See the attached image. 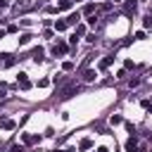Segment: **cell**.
I'll list each match as a JSON object with an SVG mask.
<instances>
[{"label":"cell","instance_id":"6da1fadb","mask_svg":"<svg viewBox=\"0 0 152 152\" xmlns=\"http://www.w3.org/2000/svg\"><path fill=\"white\" fill-rule=\"evenodd\" d=\"M135 12H138V2H135V0H124V17L133 19Z\"/></svg>","mask_w":152,"mask_h":152},{"label":"cell","instance_id":"7a4b0ae2","mask_svg":"<svg viewBox=\"0 0 152 152\" xmlns=\"http://www.w3.org/2000/svg\"><path fill=\"white\" fill-rule=\"evenodd\" d=\"M66 52H69V43H64V40H57V43L52 45V55H55V57H57V55H59V57H64Z\"/></svg>","mask_w":152,"mask_h":152},{"label":"cell","instance_id":"3957f363","mask_svg":"<svg viewBox=\"0 0 152 152\" xmlns=\"http://www.w3.org/2000/svg\"><path fill=\"white\" fill-rule=\"evenodd\" d=\"M28 10H33V2H28V0H17V5H14V12H17V14H26Z\"/></svg>","mask_w":152,"mask_h":152},{"label":"cell","instance_id":"277c9868","mask_svg":"<svg viewBox=\"0 0 152 152\" xmlns=\"http://www.w3.org/2000/svg\"><path fill=\"white\" fill-rule=\"evenodd\" d=\"M31 86H33V83L28 81V74H24V71H21V74L17 76V88H21V90H28Z\"/></svg>","mask_w":152,"mask_h":152},{"label":"cell","instance_id":"5b68a950","mask_svg":"<svg viewBox=\"0 0 152 152\" xmlns=\"http://www.w3.org/2000/svg\"><path fill=\"white\" fill-rule=\"evenodd\" d=\"M14 62H17L14 55H10V52H2L0 55V66H14Z\"/></svg>","mask_w":152,"mask_h":152},{"label":"cell","instance_id":"8992f818","mask_svg":"<svg viewBox=\"0 0 152 152\" xmlns=\"http://www.w3.org/2000/svg\"><path fill=\"white\" fill-rule=\"evenodd\" d=\"M76 90H78V86H76V83H69V86H66V88L59 93V97H62V100H66V97H71Z\"/></svg>","mask_w":152,"mask_h":152},{"label":"cell","instance_id":"52a82bcc","mask_svg":"<svg viewBox=\"0 0 152 152\" xmlns=\"http://www.w3.org/2000/svg\"><path fill=\"white\" fill-rule=\"evenodd\" d=\"M0 128H2V131H12V128H17V124H14L10 116H0Z\"/></svg>","mask_w":152,"mask_h":152},{"label":"cell","instance_id":"ba28073f","mask_svg":"<svg viewBox=\"0 0 152 152\" xmlns=\"http://www.w3.org/2000/svg\"><path fill=\"white\" fill-rule=\"evenodd\" d=\"M21 140H24V145H33V142H40V135H31V133H21Z\"/></svg>","mask_w":152,"mask_h":152},{"label":"cell","instance_id":"9c48e42d","mask_svg":"<svg viewBox=\"0 0 152 152\" xmlns=\"http://www.w3.org/2000/svg\"><path fill=\"white\" fill-rule=\"evenodd\" d=\"M124 147H126V152H135V150H138V138H135V135H131V138L126 140V145H124Z\"/></svg>","mask_w":152,"mask_h":152},{"label":"cell","instance_id":"30bf717a","mask_svg":"<svg viewBox=\"0 0 152 152\" xmlns=\"http://www.w3.org/2000/svg\"><path fill=\"white\" fill-rule=\"evenodd\" d=\"M78 21H81V12H71V14L66 17V24H69V26H76Z\"/></svg>","mask_w":152,"mask_h":152},{"label":"cell","instance_id":"8fae6325","mask_svg":"<svg viewBox=\"0 0 152 152\" xmlns=\"http://www.w3.org/2000/svg\"><path fill=\"white\" fill-rule=\"evenodd\" d=\"M43 55H45V50H43V48H33V52H31V57H33V62H43V59H45Z\"/></svg>","mask_w":152,"mask_h":152},{"label":"cell","instance_id":"7c38bea8","mask_svg":"<svg viewBox=\"0 0 152 152\" xmlns=\"http://www.w3.org/2000/svg\"><path fill=\"white\" fill-rule=\"evenodd\" d=\"M112 62H114V57H112V55H107V57H102V59H100V64H97V66L104 71V69H109V66H112Z\"/></svg>","mask_w":152,"mask_h":152},{"label":"cell","instance_id":"4fadbf2b","mask_svg":"<svg viewBox=\"0 0 152 152\" xmlns=\"http://www.w3.org/2000/svg\"><path fill=\"white\" fill-rule=\"evenodd\" d=\"M66 28H69L66 19H57V21H55V31H66Z\"/></svg>","mask_w":152,"mask_h":152},{"label":"cell","instance_id":"5bb4252c","mask_svg":"<svg viewBox=\"0 0 152 152\" xmlns=\"http://www.w3.org/2000/svg\"><path fill=\"white\" fill-rule=\"evenodd\" d=\"M95 76H97V74H95L93 69H86V71H83V81H88V83H90V81H95Z\"/></svg>","mask_w":152,"mask_h":152},{"label":"cell","instance_id":"9a60e30c","mask_svg":"<svg viewBox=\"0 0 152 152\" xmlns=\"http://www.w3.org/2000/svg\"><path fill=\"white\" fill-rule=\"evenodd\" d=\"M109 124H112V126H119V124H124V116H121V114H112V116H109Z\"/></svg>","mask_w":152,"mask_h":152},{"label":"cell","instance_id":"2e32d148","mask_svg":"<svg viewBox=\"0 0 152 152\" xmlns=\"http://www.w3.org/2000/svg\"><path fill=\"white\" fill-rule=\"evenodd\" d=\"M31 38H33L31 33H21V36H19V45H28V43H31Z\"/></svg>","mask_w":152,"mask_h":152},{"label":"cell","instance_id":"e0dca14e","mask_svg":"<svg viewBox=\"0 0 152 152\" xmlns=\"http://www.w3.org/2000/svg\"><path fill=\"white\" fill-rule=\"evenodd\" d=\"M90 147H93V140H90V138H83L81 145H78V150H90Z\"/></svg>","mask_w":152,"mask_h":152},{"label":"cell","instance_id":"ac0fdd59","mask_svg":"<svg viewBox=\"0 0 152 152\" xmlns=\"http://www.w3.org/2000/svg\"><path fill=\"white\" fill-rule=\"evenodd\" d=\"M93 12H95V5H93V2H88V5L83 7V12H81V14H86V17H90Z\"/></svg>","mask_w":152,"mask_h":152},{"label":"cell","instance_id":"d6986e66","mask_svg":"<svg viewBox=\"0 0 152 152\" xmlns=\"http://www.w3.org/2000/svg\"><path fill=\"white\" fill-rule=\"evenodd\" d=\"M69 7H71V0H59L57 2V12L59 10H69Z\"/></svg>","mask_w":152,"mask_h":152},{"label":"cell","instance_id":"ffe728a7","mask_svg":"<svg viewBox=\"0 0 152 152\" xmlns=\"http://www.w3.org/2000/svg\"><path fill=\"white\" fill-rule=\"evenodd\" d=\"M86 33V24H76V31H74V36H83Z\"/></svg>","mask_w":152,"mask_h":152},{"label":"cell","instance_id":"44dd1931","mask_svg":"<svg viewBox=\"0 0 152 152\" xmlns=\"http://www.w3.org/2000/svg\"><path fill=\"white\" fill-rule=\"evenodd\" d=\"M145 38H147L145 31H135V36H133V40H145Z\"/></svg>","mask_w":152,"mask_h":152},{"label":"cell","instance_id":"7402d4cb","mask_svg":"<svg viewBox=\"0 0 152 152\" xmlns=\"http://www.w3.org/2000/svg\"><path fill=\"white\" fill-rule=\"evenodd\" d=\"M142 26H145V28H152V14H147V17L142 19Z\"/></svg>","mask_w":152,"mask_h":152},{"label":"cell","instance_id":"603a6c76","mask_svg":"<svg viewBox=\"0 0 152 152\" xmlns=\"http://www.w3.org/2000/svg\"><path fill=\"white\" fill-rule=\"evenodd\" d=\"M128 86H131V88H135V86H140V78H138V76H133V78L128 81Z\"/></svg>","mask_w":152,"mask_h":152},{"label":"cell","instance_id":"cb8c5ba5","mask_svg":"<svg viewBox=\"0 0 152 152\" xmlns=\"http://www.w3.org/2000/svg\"><path fill=\"white\" fill-rule=\"evenodd\" d=\"M48 86H50V78H40L38 81V88H48Z\"/></svg>","mask_w":152,"mask_h":152},{"label":"cell","instance_id":"d4e9b609","mask_svg":"<svg viewBox=\"0 0 152 152\" xmlns=\"http://www.w3.org/2000/svg\"><path fill=\"white\" fill-rule=\"evenodd\" d=\"M5 31H7V33H17V31H19V28H17V24H10V26H7V28H5Z\"/></svg>","mask_w":152,"mask_h":152},{"label":"cell","instance_id":"484cf974","mask_svg":"<svg viewBox=\"0 0 152 152\" xmlns=\"http://www.w3.org/2000/svg\"><path fill=\"white\" fill-rule=\"evenodd\" d=\"M124 69H135V64H133V59H126V62H124Z\"/></svg>","mask_w":152,"mask_h":152},{"label":"cell","instance_id":"4316f807","mask_svg":"<svg viewBox=\"0 0 152 152\" xmlns=\"http://www.w3.org/2000/svg\"><path fill=\"white\" fill-rule=\"evenodd\" d=\"M126 131H128L131 135H135V126H133V124H128V121H126Z\"/></svg>","mask_w":152,"mask_h":152},{"label":"cell","instance_id":"83f0119b","mask_svg":"<svg viewBox=\"0 0 152 152\" xmlns=\"http://www.w3.org/2000/svg\"><path fill=\"white\" fill-rule=\"evenodd\" d=\"M12 152H26L24 145H12Z\"/></svg>","mask_w":152,"mask_h":152},{"label":"cell","instance_id":"f1b7e54d","mask_svg":"<svg viewBox=\"0 0 152 152\" xmlns=\"http://www.w3.org/2000/svg\"><path fill=\"white\" fill-rule=\"evenodd\" d=\"M88 24H90V26H95V24H97V17H95V14H90V17H88Z\"/></svg>","mask_w":152,"mask_h":152},{"label":"cell","instance_id":"f546056e","mask_svg":"<svg viewBox=\"0 0 152 152\" xmlns=\"http://www.w3.org/2000/svg\"><path fill=\"white\" fill-rule=\"evenodd\" d=\"M62 69H64V71H71V69H74V62H64V66H62Z\"/></svg>","mask_w":152,"mask_h":152},{"label":"cell","instance_id":"4dcf8cb0","mask_svg":"<svg viewBox=\"0 0 152 152\" xmlns=\"http://www.w3.org/2000/svg\"><path fill=\"white\" fill-rule=\"evenodd\" d=\"M5 33H7V31H5V28H0V40L5 38Z\"/></svg>","mask_w":152,"mask_h":152},{"label":"cell","instance_id":"1f68e13d","mask_svg":"<svg viewBox=\"0 0 152 152\" xmlns=\"http://www.w3.org/2000/svg\"><path fill=\"white\" fill-rule=\"evenodd\" d=\"M5 7H7V2H5V0H0V10H5Z\"/></svg>","mask_w":152,"mask_h":152},{"label":"cell","instance_id":"d6a6232c","mask_svg":"<svg viewBox=\"0 0 152 152\" xmlns=\"http://www.w3.org/2000/svg\"><path fill=\"white\" fill-rule=\"evenodd\" d=\"M95 152H109V150H107V147H97Z\"/></svg>","mask_w":152,"mask_h":152},{"label":"cell","instance_id":"836d02e7","mask_svg":"<svg viewBox=\"0 0 152 152\" xmlns=\"http://www.w3.org/2000/svg\"><path fill=\"white\" fill-rule=\"evenodd\" d=\"M64 152H76V147H66V150H64Z\"/></svg>","mask_w":152,"mask_h":152},{"label":"cell","instance_id":"e575fe53","mask_svg":"<svg viewBox=\"0 0 152 152\" xmlns=\"http://www.w3.org/2000/svg\"><path fill=\"white\" fill-rule=\"evenodd\" d=\"M114 2H124V0H114Z\"/></svg>","mask_w":152,"mask_h":152},{"label":"cell","instance_id":"d590c367","mask_svg":"<svg viewBox=\"0 0 152 152\" xmlns=\"http://www.w3.org/2000/svg\"><path fill=\"white\" fill-rule=\"evenodd\" d=\"M147 152H152V150H147Z\"/></svg>","mask_w":152,"mask_h":152}]
</instances>
